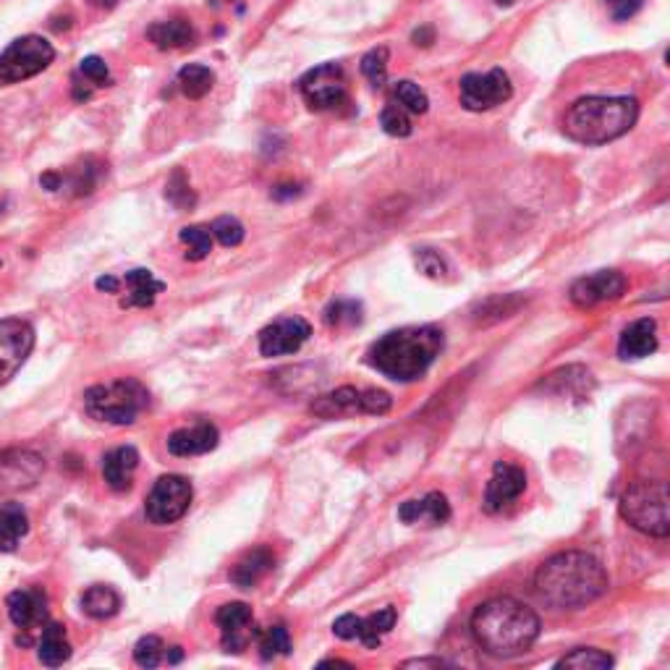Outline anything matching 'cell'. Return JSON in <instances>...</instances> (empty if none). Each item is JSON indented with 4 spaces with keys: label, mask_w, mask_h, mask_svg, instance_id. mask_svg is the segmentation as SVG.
Masks as SVG:
<instances>
[{
    "label": "cell",
    "mask_w": 670,
    "mask_h": 670,
    "mask_svg": "<svg viewBox=\"0 0 670 670\" xmlns=\"http://www.w3.org/2000/svg\"><path fill=\"white\" fill-rule=\"evenodd\" d=\"M608 584L602 563L579 550H566L547 558L534 574V589L540 600L558 610L584 608L605 595Z\"/></svg>",
    "instance_id": "obj_1"
},
{
    "label": "cell",
    "mask_w": 670,
    "mask_h": 670,
    "mask_svg": "<svg viewBox=\"0 0 670 670\" xmlns=\"http://www.w3.org/2000/svg\"><path fill=\"white\" fill-rule=\"evenodd\" d=\"M469 629L474 642L487 655L511 660L532 650L534 642L540 639L542 621L524 602L513 597H493L474 610Z\"/></svg>",
    "instance_id": "obj_2"
},
{
    "label": "cell",
    "mask_w": 670,
    "mask_h": 670,
    "mask_svg": "<svg viewBox=\"0 0 670 670\" xmlns=\"http://www.w3.org/2000/svg\"><path fill=\"white\" fill-rule=\"evenodd\" d=\"M445 343L435 325H409L385 333L367 351V364L396 383H417L427 375Z\"/></svg>",
    "instance_id": "obj_3"
},
{
    "label": "cell",
    "mask_w": 670,
    "mask_h": 670,
    "mask_svg": "<svg viewBox=\"0 0 670 670\" xmlns=\"http://www.w3.org/2000/svg\"><path fill=\"white\" fill-rule=\"evenodd\" d=\"M639 118V103L634 97H605L592 95L576 100L566 110L563 131L568 139L579 144H608L634 129Z\"/></svg>",
    "instance_id": "obj_4"
},
{
    "label": "cell",
    "mask_w": 670,
    "mask_h": 670,
    "mask_svg": "<svg viewBox=\"0 0 670 670\" xmlns=\"http://www.w3.org/2000/svg\"><path fill=\"white\" fill-rule=\"evenodd\" d=\"M150 406V390L134 377H121L110 383L92 385L84 393V409L95 422L129 427Z\"/></svg>",
    "instance_id": "obj_5"
},
{
    "label": "cell",
    "mask_w": 670,
    "mask_h": 670,
    "mask_svg": "<svg viewBox=\"0 0 670 670\" xmlns=\"http://www.w3.org/2000/svg\"><path fill=\"white\" fill-rule=\"evenodd\" d=\"M621 516L657 540L670 534V498L663 479H636L621 495Z\"/></svg>",
    "instance_id": "obj_6"
},
{
    "label": "cell",
    "mask_w": 670,
    "mask_h": 670,
    "mask_svg": "<svg viewBox=\"0 0 670 670\" xmlns=\"http://www.w3.org/2000/svg\"><path fill=\"white\" fill-rule=\"evenodd\" d=\"M55 61V48L45 37L24 35L0 53V87L27 82Z\"/></svg>",
    "instance_id": "obj_7"
},
{
    "label": "cell",
    "mask_w": 670,
    "mask_h": 670,
    "mask_svg": "<svg viewBox=\"0 0 670 670\" xmlns=\"http://www.w3.org/2000/svg\"><path fill=\"white\" fill-rule=\"evenodd\" d=\"M194 490L192 482L181 474H165L160 477L155 485H152L150 495L144 500V513H147V521L150 524H158V527H168V524H176L189 513L192 506Z\"/></svg>",
    "instance_id": "obj_8"
},
{
    "label": "cell",
    "mask_w": 670,
    "mask_h": 670,
    "mask_svg": "<svg viewBox=\"0 0 670 670\" xmlns=\"http://www.w3.org/2000/svg\"><path fill=\"white\" fill-rule=\"evenodd\" d=\"M299 92L312 110H338L349 97L346 74L338 63H322L301 76Z\"/></svg>",
    "instance_id": "obj_9"
},
{
    "label": "cell",
    "mask_w": 670,
    "mask_h": 670,
    "mask_svg": "<svg viewBox=\"0 0 670 670\" xmlns=\"http://www.w3.org/2000/svg\"><path fill=\"white\" fill-rule=\"evenodd\" d=\"M513 95L511 79L503 69H493L487 74H466L459 82V100L466 110L482 113L508 103Z\"/></svg>",
    "instance_id": "obj_10"
},
{
    "label": "cell",
    "mask_w": 670,
    "mask_h": 670,
    "mask_svg": "<svg viewBox=\"0 0 670 670\" xmlns=\"http://www.w3.org/2000/svg\"><path fill=\"white\" fill-rule=\"evenodd\" d=\"M35 349V328L27 320H0V385L8 383L24 367Z\"/></svg>",
    "instance_id": "obj_11"
},
{
    "label": "cell",
    "mask_w": 670,
    "mask_h": 670,
    "mask_svg": "<svg viewBox=\"0 0 670 670\" xmlns=\"http://www.w3.org/2000/svg\"><path fill=\"white\" fill-rule=\"evenodd\" d=\"M215 623L220 629V642L223 650L241 655L247 650L249 642L257 639V629H254V613L247 602H226L220 605L215 613Z\"/></svg>",
    "instance_id": "obj_12"
},
{
    "label": "cell",
    "mask_w": 670,
    "mask_h": 670,
    "mask_svg": "<svg viewBox=\"0 0 670 670\" xmlns=\"http://www.w3.org/2000/svg\"><path fill=\"white\" fill-rule=\"evenodd\" d=\"M309 335L312 325L304 317H281L260 330V354L267 359L296 354L309 341Z\"/></svg>",
    "instance_id": "obj_13"
},
{
    "label": "cell",
    "mask_w": 670,
    "mask_h": 670,
    "mask_svg": "<svg viewBox=\"0 0 670 670\" xmlns=\"http://www.w3.org/2000/svg\"><path fill=\"white\" fill-rule=\"evenodd\" d=\"M626 291V278L618 270H600V273L584 275L571 286L568 296L579 309H592L605 301L621 299Z\"/></svg>",
    "instance_id": "obj_14"
},
{
    "label": "cell",
    "mask_w": 670,
    "mask_h": 670,
    "mask_svg": "<svg viewBox=\"0 0 670 670\" xmlns=\"http://www.w3.org/2000/svg\"><path fill=\"white\" fill-rule=\"evenodd\" d=\"M527 490V474L524 469L508 461H498L493 469V479L487 482L485 490V511L500 513L508 508L513 500H519L521 493Z\"/></svg>",
    "instance_id": "obj_15"
},
{
    "label": "cell",
    "mask_w": 670,
    "mask_h": 670,
    "mask_svg": "<svg viewBox=\"0 0 670 670\" xmlns=\"http://www.w3.org/2000/svg\"><path fill=\"white\" fill-rule=\"evenodd\" d=\"M6 605L16 629L32 631L48 623V595H45V589H16L8 595Z\"/></svg>",
    "instance_id": "obj_16"
},
{
    "label": "cell",
    "mask_w": 670,
    "mask_h": 670,
    "mask_svg": "<svg viewBox=\"0 0 670 670\" xmlns=\"http://www.w3.org/2000/svg\"><path fill=\"white\" fill-rule=\"evenodd\" d=\"M220 432L215 424L210 422H199L194 427H184V430H176L168 438V451L178 459H189V456H202V453H210L218 448Z\"/></svg>",
    "instance_id": "obj_17"
},
{
    "label": "cell",
    "mask_w": 670,
    "mask_h": 670,
    "mask_svg": "<svg viewBox=\"0 0 670 670\" xmlns=\"http://www.w3.org/2000/svg\"><path fill=\"white\" fill-rule=\"evenodd\" d=\"M398 519L404 524H427V527H440L451 519V506L443 493H427L419 500H406L398 506Z\"/></svg>",
    "instance_id": "obj_18"
},
{
    "label": "cell",
    "mask_w": 670,
    "mask_h": 670,
    "mask_svg": "<svg viewBox=\"0 0 670 670\" xmlns=\"http://www.w3.org/2000/svg\"><path fill=\"white\" fill-rule=\"evenodd\" d=\"M139 466V453L134 445H121L105 453L103 459V479L105 485L116 493H126L131 487V479Z\"/></svg>",
    "instance_id": "obj_19"
},
{
    "label": "cell",
    "mask_w": 670,
    "mask_h": 670,
    "mask_svg": "<svg viewBox=\"0 0 670 670\" xmlns=\"http://www.w3.org/2000/svg\"><path fill=\"white\" fill-rule=\"evenodd\" d=\"M657 351V322L652 317L634 320L618 338L621 359H644Z\"/></svg>",
    "instance_id": "obj_20"
},
{
    "label": "cell",
    "mask_w": 670,
    "mask_h": 670,
    "mask_svg": "<svg viewBox=\"0 0 670 670\" xmlns=\"http://www.w3.org/2000/svg\"><path fill=\"white\" fill-rule=\"evenodd\" d=\"M121 283H126V299H121V307L124 309L152 307L155 299H158V294H163L165 288V283L158 281V278L152 275V270H144V267L129 270Z\"/></svg>",
    "instance_id": "obj_21"
},
{
    "label": "cell",
    "mask_w": 670,
    "mask_h": 670,
    "mask_svg": "<svg viewBox=\"0 0 670 670\" xmlns=\"http://www.w3.org/2000/svg\"><path fill=\"white\" fill-rule=\"evenodd\" d=\"M275 566V555L267 547H254L236 561L231 571V582L241 589H252L254 584L262 582Z\"/></svg>",
    "instance_id": "obj_22"
},
{
    "label": "cell",
    "mask_w": 670,
    "mask_h": 670,
    "mask_svg": "<svg viewBox=\"0 0 670 670\" xmlns=\"http://www.w3.org/2000/svg\"><path fill=\"white\" fill-rule=\"evenodd\" d=\"M147 40L160 50H181L194 45L197 32H194V27L186 19L155 21V24L147 29Z\"/></svg>",
    "instance_id": "obj_23"
},
{
    "label": "cell",
    "mask_w": 670,
    "mask_h": 670,
    "mask_svg": "<svg viewBox=\"0 0 670 670\" xmlns=\"http://www.w3.org/2000/svg\"><path fill=\"white\" fill-rule=\"evenodd\" d=\"M309 411L322 419L343 417V414H354V411L362 414V390L343 385V388L333 390V393H325V396L315 398V404L309 406Z\"/></svg>",
    "instance_id": "obj_24"
},
{
    "label": "cell",
    "mask_w": 670,
    "mask_h": 670,
    "mask_svg": "<svg viewBox=\"0 0 670 670\" xmlns=\"http://www.w3.org/2000/svg\"><path fill=\"white\" fill-rule=\"evenodd\" d=\"M27 532V511L19 503H0V553H14Z\"/></svg>",
    "instance_id": "obj_25"
},
{
    "label": "cell",
    "mask_w": 670,
    "mask_h": 670,
    "mask_svg": "<svg viewBox=\"0 0 670 670\" xmlns=\"http://www.w3.org/2000/svg\"><path fill=\"white\" fill-rule=\"evenodd\" d=\"M37 657L42 665L48 668H61L71 657V644L66 639V629L61 623H45L40 636V647H37Z\"/></svg>",
    "instance_id": "obj_26"
},
{
    "label": "cell",
    "mask_w": 670,
    "mask_h": 670,
    "mask_svg": "<svg viewBox=\"0 0 670 670\" xmlns=\"http://www.w3.org/2000/svg\"><path fill=\"white\" fill-rule=\"evenodd\" d=\"M82 610L95 621H105V618H113L121 610V597L108 584H95L82 595Z\"/></svg>",
    "instance_id": "obj_27"
},
{
    "label": "cell",
    "mask_w": 670,
    "mask_h": 670,
    "mask_svg": "<svg viewBox=\"0 0 670 670\" xmlns=\"http://www.w3.org/2000/svg\"><path fill=\"white\" fill-rule=\"evenodd\" d=\"M215 84V74L202 63H189L178 71V87L189 100H202Z\"/></svg>",
    "instance_id": "obj_28"
},
{
    "label": "cell",
    "mask_w": 670,
    "mask_h": 670,
    "mask_svg": "<svg viewBox=\"0 0 670 670\" xmlns=\"http://www.w3.org/2000/svg\"><path fill=\"white\" fill-rule=\"evenodd\" d=\"M396 608H385V610H377V613H372V616L362 618V629H359V642L364 644V647H370V650H375L377 644L383 642V636L388 634L393 626H396Z\"/></svg>",
    "instance_id": "obj_29"
},
{
    "label": "cell",
    "mask_w": 670,
    "mask_h": 670,
    "mask_svg": "<svg viewBox=\"0 0 670 670\" xmlns=\"http://www.w3.org/2000/svg\"><path fill=\"white\" fill-rule=\"evenodd\" d=\"M616 665V660L608 652L595 650V647H579L571 655L561 657L555 668H579V670H608Z\"/></svg>",
    "instance_id": "obj_30"
},
{
    "label": "cell",
    "mask_w": 670,
    "mask_h": 670,
    "mask_svg": "<svg viewBox=\"0 0 670 670\" xmlns=\"http://www.w3.org/2000/svg\"><path fill=\"white\" fill-rule=\"evenodd\" d=\"M257 644H260L262 660L291 655V636H288V629L283 623H275L270 629L257 631Z\"/></svg>",
    "instance_id": "obj_31"
},
{
    "label": "cell",
    "mask_w": 670,
    "mask_h": 670,
    "mask_svg": "<svg viewBox=\"0 0 670 670\" xmlns=\"http://www.w3.org/2000/svg\"><path fill=\"white\" fill-rule=\"evenodd\" d=\"M178 239L184 241L189 252H186V260L199 262L205 260L207 254L212 252V231L210 226H186L181 228Z\"/></svg>",
    "instance_id": "obj_32"
},
{
    "label": "cell",
    "mask_w": 670,
    "mask_h": 670,
    "mask_svg": "<svg viewBox=\"0 0 670 670\" xmlns=\"http://www.w3.org/2000/svg\"><path fill=\"white\" fill-rule=\"evenodd\" d=\"M165 197H168V202H171L176 210H192V207L197 205V197H194L192 186H189V178H186V173L181 171V168H176V171L171 173V178H168V184H165Z\"/></svg>",
    "instance_id": "obj_33"
},
{
    "label": "cell",
    "mask_w": 670,
    "mask_h": 670,
    "mask_svg": "<svg viewBox=\"0 0 670 670\" xmlns=\"http://www.w3.org/2000/svg\"><path fill=\"white\" fill-rule=\"evenodd\" d=\"M566 377L568 380H563V375L561 372H555V375H550L547 377V383H542V385H547V388H553L555 393H558V396H568V393H571V390H579V393H589V388H592V372L589 370H579V377H574V372H576V367H566Z\"/></svg>",
    "instance_id": "obj_34"
},
{
    "label": "cell",
    "mask_w": 670,
    "mask_h": 670,
    "mask_svg": "<svg viewBox=\"0 0 670 670\" xmlns=\"http://www.w3.org/2000/svg\"><path fill=\"white\" fill-rule=\"evenodd\" d=\"M393 97L398 100V105L404 110H409V113H427V108H430V100H427V92H424L419 84L409 82V79H404V82H398L396 87H393Z\"/></svg>",
    "instance_id": "obj_35"
},
{
    "label": "cell",
    "mask_w": 670,
    "mask_h": 670,
    "mask_svg": "<svg viewBox=\"0 0 670 670\" xmlns=\"http://www.w3.org/2000/svg\"><path fill=\"white\" fill-rule=\"evenodd\" d=\"M388 61L390 53L385 45L370 50V53L362 58V74L367 76V82H370L372 87H383V84L388 82Z\"/></svg>",
    "instance_id": "obj_36"
},
{
    "label": "cell",
    "mask_w": 670,
    "mask_h": 670,
    "mask_svg": "<svg viewBox=\"0 0 670 670\" xmlns=\"http://www.w3.org/2000/svg\"><path fill=\"white\" fill-rule=\"evenodd\" d=\"M325 322L333 325V328H343V325H359L362 322V304L351 299L333 301L328 309H325Z\"/></svg>",
    "instance_id": "obj_37"
},
{
    "label": "cell",
    "mask_w": 670,
    "mask_h": 670,
    "mask_svg": "<svg viewBox=\"0 0 670 670\" xmlns=\"http://www.w3.org/2000/svg\"><path fill=\"white\" fill-rule=\"evenodd\" d=\"M380 126H383L385 134L390 137H409L411 131H414V124H411L409 110H404L401 105H385L383 113H380Z\"/></svg>",
    "instance_id": "obj_38"
},
{
    "label": "cell",
    "mask_w": 670,
    "mask_h": 670,
    "mask_svg": "<svg viewBox=\"0 0 670 670\" xmlns=\"http://www.w3.org/2000/svg\"><path fill=\"white\" fill-rule=\"evenodd\" d=\"M134 660H137L139 668H158L165 660V644L160 636L150 634L142 636L134 647Z\"/></svg>",
    "instance_id": "obj_39"
},
{
    "label": "cell",
    "mask_w": 670,
    "mask_h": 670,
    "mask_svg": "<svg viewBox=\"0 0 670 670\" xmlns=\"http://www.w3.org/2000/svg\"><path fill=\"white\" fill-rule=\"evenodd\" d=\"M100 176H103V165H97L95 160H84L82 168H74V173H71L69 186L74 189L76 197H84V194L95 192Z\"/></svg>",
    "instance_id": "obj_40"
},
{
    "label": "cell",
    "mask_w": 670,
    "mask_h": 670,
    "mask_svg": "<svg viewBox=\"0 0 670 670\" xmlns=\"http://www.w3.org/2000/svg\"><path fill=\"white\" fill-rule=\"evenodd\" d=\"M212 239H218L223 247H239L244 241V226L233 215H220L210 226Z\"/></svg>",
    "instance_id": "obj_41"
},
{
    "label": "cell",
    "mask_w": 670,
    "mask_h": 670,
    "mask_svg": "<svg viewBox=\"0 0 670 670\" xmlns=\"http://www.w3.org/2000/svg\"><path fill=\"white\" fill-rule=\"evenodd\" d=\"M79 74L84 76V82L95 84V87H108L110 84L108 63H105L100 55H87V58L79 63Z\"/></svg>",
    "instance_id": "obj_42"
},
{
    "label": "cell",
    "mask_w": 670,
    "mask_h": 670,
    "mask_svg": "<svg viewBox=\"0 0 670 670\" xmlns=\"http://www.w3.org/2000/svg\"><path fill=\"white\" fill-rule=\"evenodd\" d=\"M393 401L385 390H362V414H388Z\"/></svg>",
    "instance_id": "obj_43"
},
{
    "label": "cell",
    "mask_w": 670,
    "mask_h": 670,
    "mask_svg": "<svg viewBox=\"0 0 670 670\" xmlns=\"http://www.w3.org/2000/svg\"><path fill=\"white\" fill-rule=\"evenodd\" d=\"M417 265H419V270H422L424 275H430V278H443L445 275L443 257L432 252V249H419Z\"/></svg>",
    "instance_id": "obj_44"
},
{
    "label": "cell",
    "mask_w": 670,
    "mask_h": 670,
    "mask_svg": "<svg viewBox=\"0 0 670 670\" xmlns=\"http://www.w3.org/2000/svg\"><path fill=\"white\" fill-rule=\"evenodd\" d=\"M605 3H608L610 16L616 21H629L644 6V0H605Z\"/></svg>",
    "instance_id": "obj_45"
},
{
    "label": "cell",
    "mask_w": 670,
    "mask_h": 670,
    "mask_svg": "<svg viewBox=\"0 0 670 670\" xmlns=\"http://www.w3.org/2000/svg\"><path fill=\"white\" fill-rule=\"evenodd\" d=\"M359 629H362V618L354 613H346L333 623V634L338 639H359Z\"/></svg>",
    "instance_id": "obj_46"
},
{
    "label": "cell",
    "mask_w": 670,
    "mask_h": 670,
    "mask_svg": "<svg viewBox=\"0 0 670 670\" xmlns=\"http://www.w3.org/2000/svg\"><path fill=\"white\" fill-rule=\"evenodd\" d=\"M299 194H301V186L281 184V186H275L273 192H270V197L278 199V202H283V199H294V197H299Z\"/></svg>",
    "instance_id": "obj_47"
},
{
    "label": "cell",
    "mask_w": 670,
    "mask_h": 670,
    "mask_svg": "<svg viewBox=\"0 0 670 670\" xmlns=\"http://www.w3.org/2000/svg\"><path fill=\"white\" fill-rule=\"evenodd\" d=\"M445 660L438 657H419V660H406L404 668H443Z\"/></svg>",
    "instance_id": "obj_48"
},
{
    "label": "cell",
    "mask_w": 670,
    "mask_h": 670,
    "mask_svg": "<svg viewBox=\"0 0 670 670\" xmlns=\"http://www.w3.org/2000/svg\"><path fill=\"white\" fill-rule=\"evenodd\" d=\"M411 40H414V45H422V48H427V45H432L435 42V32H432V27H419L414 35H411Z\"/></svg>",
    "instance_id": "obj_49"
},
{
    "label": "cell",
    "mask_w": 670,
    "mask_h": 670,
    "mask_svg": "<svg viewBox=\"0 0 670 670\" xmlns=\"http://www.w3.org/2000/svg\"><path fill=\"white\" fill-rule=\"evenodd\" d=\"M95 286L100 288V291H110V294H118L121 281H118V278H113V275H103V278H97Z\"/></svg>",
    "instance_id": "obj_50"
},
{
    "label": "cell",
    "mask_w": 670,
    "mask_h": 670,
    "mask_svg": "<svg viewBox=\"0 0 670 670\" xmlns=\"http://www.w3.org/2000/svg\"><path fill=\"white\" fill-rule=\"evenodd\" d=\"M42 189H48V192H58L61 189V173H45L40 178Z\"/></svg>",
    "instance_id": "obj_51"
},
{
    "label": "cell",
    "mask_w": 670,
    "mask_h": 670,
    "mask_svg": "<svg viewBox=\"0 0 670 670\" xmlns=\"http://www.w3.org/2000/svg\"><path fill=\"white\" fill-rule=\"evenodd\" d=\"M92 97V89L84 87V82H79V79H74V100L76 103H84V100H89Z\"/></svg>",
    "instance_id": "obj_52"
},
{
    "label": "cell",
    "mask_w": 670,
    "mask_h": 670,
    "mask_svg": "<svg viewBox=\"0 0 670 670\" xmlns=\"http://www.w3.org/2000/svg\"><path fill=\"white\" fill-rule=\"evenodd\" d=\"M165 660H168L171 665L181 663V660H184V650H181V647H171V650H165Z\"/></svg>",
    "instance_id": "obj_53"
},
{
    "label": "cell",
    "mask_w": 670,
    "mask_h": 670,
    "mask_svg": "<svg viewBox=\"0 0 670 670\" xmlns=\"http://www.w3.org/2000/svg\"><path fill=\"white\" fill-rule=\"evenodd\" d=\"M320 665H341V668H351V663H346V660H322Z\"/></svg>",
    "instance_id": "obj_54"
},
{
    "label": "cell",
    "mask_w": 670,
    "mask_h": 670,
    "mask_svg": "<svg viewBox=\"0 0 670 670\" xmlns=\"http://www.w3.org/2000/svg\"><path fill=\"white\" fill-rule=\"evenodd\" d=\"M498 6H513V0H495Z\"/></svg>",
    "instance_id": "obj_55"
},
{
    "label": "cell",
    "mask_w": 670,
    "mask_h": 670,
    "mask_svg": "<svg viewBox=\"0 0 670 670\" xmlns=\"http://www.w3.org/2000/svg\"><path fill=\"white\" fill-rule=\"evenodd\" d=\"M0 265H3V262H0Z\"/></svg>",
    "instance_id": "obj_56"
}]
</instances>
